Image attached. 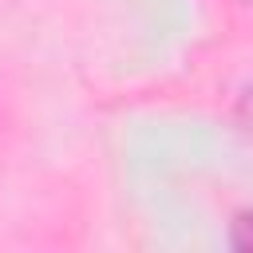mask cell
<instances>
[{"label":"cell","instance_id":"cell-1","mask_svg":"<svg viewBox=\"0 0 253 253\" xmlns=\"http://www.w3.org/2000/svg\"><path fill=\"white\" fill-rule=\"evenodd\" d=\"M225 241H229L237 253H253V206H249V210H241V213H233Z\"/></svg>","mask_w":253,"mask_h":253},{"label":"cell","instance_id":"cell-2","mask_svg":"<svg viewBox=\"0 0 253 253\" xmlns=\"http://www.w3.org/2000/svg\"><path fill=\"white\" fill-rule=\"evenodd\" d=\"M237 123L245 130H253V87H245V95L237 99Z\"/></svg>","mask_w":253,"mask_h":253}]
</instances>
